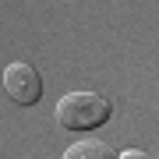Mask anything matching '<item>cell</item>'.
I'll list each match as a JSON object with an SVG mask.
<instances>
[{
    "mask_svg": "<svg viewBox=\"0 0 159 159\" xmlns=\"http://www.w3.org/2000/svg\"><path fill=\"white\" fill-rule=\"evenodd\" d=\"M110 99L99 92H67L57 99V124L64 131H92L110 120Z\"/></svg>",
    "mask_w": 159,
    "mask_h": 159,
    "instance_id": "obj_1",
    "label": "cell"
},
{
    "mask_svg": "<svg viewBox=\"0 0 159 159\" xmlns=\"http://www.w3.org/2000/svg\"><path fill=\"white\" fill-rule=\"evenodd\" d=\"M60 159H117V152L106 142H74Z\"/></svg>",
    "mask_w": 159,
    "mask_h": 159,
    "instance_id": "obj_3",
    "label": "cell"
},
{
    "mask_svg": "<svg viewBox=\"0 0 159 159\" xmlns=\"http://www.w3.org/2000/svg\"><path fill=\"white\" fill-rule=\"evenodd\" d=\"M117 159H156V156H148V152H142V148H127V152H120Z\"/></svg>",
    "mask_w": 159,
    "mask_h": 159,
    "instance_id": "obj_4",
    "label": "cell"
},
{
    "mask_svg": "<svg viewBox=\"0 0 159 159\" xmlns=\"http://www.w3.org/2000/svg\"><path fill=\"white\" fill-rule=\"evenodd\" d=\"M4 89L7 96H11L18 106H35V102L43 99V78L39 71L32 67V64L25 60H14L4 67Z\"/></svg>",
    "mask_w": 159,
    "mask_h": 159,
    "instance_id": "obj_2",
    "label": "cell"
}]
</instances>
